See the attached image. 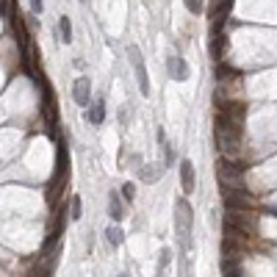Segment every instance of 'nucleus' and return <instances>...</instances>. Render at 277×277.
<instances>
[{
	"mask_svg": "<svg viewBox=\"0 0 277 277\" xmlns=\"http://www.w3.org/2000/svg\"><path fill=\"white\" fill-rule=\"evenodd\" d=\"M219 186L222 188H244V172L241 166L233 164L230 158H219Z\"/></svg>",
	"mask_w": 277,
	"mask_h": 277,
	"instance_id": "nucleus-1",
	"label": "nucleus"
},
{
	"mask_svg": "<svg viewBox=\"0 0 277 277\" xmlns=\"http://www.w3.org/2000/svg\"><path fill=\"white\" fill-rule=\"evenodd\" d=\"M222 194H225V208L228 211H247V214H252L258 208V202L247 194V188H222Z\"/></svg>",
	"mask_w": 277,
	"mask_h": 277,
	"instance_id": "nucleus-2",
	"label": "nucleus"
},
{
	"mask_svg": "<svg viewBox=\"0 0 277 277\" xmlns=\"http://www.w3.org/2000/svg\"><path fill=\"white\" fill-rule=\"evenodd\" d=\"M6 20H11V31H14V36H17V45H20L22 64H28V42L31 39H28V28H25V22H22V14H20V8H17V3H11Z\"/></svg>",
	"mask_w": 277,
	"mask_h": 277,
	"instance_id": "nucleus-3",
	"label": "nucleus"
},
{
	"mask_svg": "<svg viewBox=\"0 0 277 277\" xmlns=\"http://www.w3.org/2000/svg\"><path fill=\"white\" fill-rule=\"evenodd\" d=\"M175 228H178L180 247L188 249V238H191V205L186 200H178V216H175Z\"/></svg>",
	"mask_w": 277,
	"mask_h": 277,
	"instance_id": "nucleus-4",
	"label": "nucleus"
},
{
	"mask_svg": "<svg viewBox=\"0 0 277 277\" xmlns=\"http://www.w3.org/2000/svg\"><path fill=\"white\" fill-rule=\"evenodd\" d=\"M67 169H69V155H67V147H58V169H55V178L53 183H50L47 188V200L55 202V197H58V188L64 186V180H67Z\"/></svg>",
	"mask_w": 277,
	"mask_h": 277,
	"instance_id": "nucleus-5",
	"label": "nucleus"
},
{
	"mask_svg": "<svg viewBox=\"0 0 277 277\" xmlns=\"http://www.w3.org/2000/svg\"><path fill=\"white\" fill-rule=\"evenodd\" d=\"M128 55H131V64L136 69V78H138V92L144 97H150V78H147V69H144V58H141V50L136 45H128Z\"/></svg>",
	"mask_w": 277,
	"mask_h": 277,
	"instance_id": "nucleus-6",
	"label": "nucleus"
},
{
	"mask_svg": "<svg viewBox=\"0 0 277 277\" xmlns=\"http://www.w3.org/2000/svg\"><path fill=\"white\" fill-rule=\"evenodd\" d=\"M42 114H45L47 128L53 131L55 125H58V114H55V94H53V89H50L47 83H42Z\"/></svg>",
	"mask_w": 277,
	"mask_h": 277,
	"instance_id": "nucleus-7",
	"label": "nucleus"
},
{
	"mask_svg": "<svg viewBox=\"0 0 277 277\" xmlns=\"http://www.w3.org/2000/svg\"><path fill=\"white\" fill-rule=\"evenodd\" d=\"M230 8H233V0H216V6H214V22H211V31H214V34L219 31L222 25H225Z\"/></svg>",
	"mask_w": 277,
	"mask_h": 277,
	"instance_id": "nucleus-8",
	"label": "nucleus"
},
{
	"mask_svg": "<svg viewBox=\"0 0 277 277\" xmlns=\"http://www.w3.org/2000/svg\"><path fill=\"white\" fill-rule=\"evenodd\" d=\"M72 97H75L78 105H89V97H92V86L86 78H78L75 83H72Z\"/></svg>",
	"mask_w": 277,
	"mask_h": 277,
	"instance_id": "nucleus-9",
	"label": "nucleus"
},
{
	"mask_svg": "<svg viewBox=\"0 0 277 277\" xmlns=\"http://www.w3.org/2000/svg\"><path fill=\"white\" fill-rule=\"evenodd\" d=\"M169 75H172L175 81H186V78H188V64L183 61L180 55L169 58Z\"/></svg>",
	"mask_w": 277,
	"mask_h": 277,
	"instance_id": "nucleus-10",
	"label": "nucleus"
},
{
	"mask_svg": "<svg viewBox=\"0 0 277 277\" xmlns=\"http://www.w3.org/2000/svg\"><path fill=\"white\" fill-rule=\"evenodd\" d=\"M180 180H183V191L191 194L194 191V166H191V161H180Z\"/></svg>",
	"mask_w": 277,
	"mask_h": 277,
	"instance_id": "nucleus-11",
	"label": "nucleus"
},
{
	"mask_svg": "<svg viewBox=\"0 0 277 277\" xmlns=\"http://www.w3.org/2000/svg\"><path fill=\"white\" fill-rule=\"evenodd\" d=\"M89 122L92 125H103V119H105V100H97V103H92V108H89Z\"/></svg>",
	"mask_w": 277,
	"mask_h": 277,
	"instance_id": "nucleus-12",
	"label": "nucleus"
},
{
	"mask_svg": "<svg viewBox=\"0 0 277 277\" xmlns=\"http://www.w3.org/2000/svg\"><path fill=\"white\" fill-rule=\"evenodd\" d=\"M108 211H111V219H114V222L122 219V202H119V194L117 191L108 194Z\"/></svg>",
	"mask_w": 277,
	"mask_h": 277,
	"instance_id": "nucleus-13",
	"label": "nucleus"
},
{
	"mask_svg": "<svg viewBox=\"0 0 277 277\" xmlns=\"http://www.w3.org/2000/svg\"><path fill=\"white\" fill-rule=\"evenodd\" d=\"M216 81H219V83L238 81V69H230V67H225V64H219V67H216Z\"/></svg>",
	"mask_w": 277,
	"mask_h": 277,
	"instance_id": "nucleus-14",
	"label": "nucleus"
},
{
	"mask_svg": "<svg viewBox=\"0 0 277 277\" xmlns=\"http://www.w3.org/2000/svg\"><path fill=\"white\" fill-rule=\"evenodd\" d=\"M58 31H61V42H72V22H69V17H61L58 20Z\"/></svg>",
	"mask_w": 277,
	"mask_h": 277,
	"instance_id": "nucleus-15",
	"label": "nucleus"
},
{
	"mask_svg": "<svg viewBox=\"0 0 277 277\" xmlns=\"http://www.w3.org/2000/svg\"><path fill=\"white\" fill-rule=\"evenodd\" d=\"M158 178H161V166H144L141 169V180L144 183H155Z\"/></svg>",
	"mask_w": 277,
	"mask_h": 277,
	"instance_id": "nucleus-16",
	"label": "nucleus"
},
{
	"mask_svg": "<svg viewBox=\"0 0 277 277\" xmlns=\"http://www.w3.org/2000/svg\"><path fill=\"white\" fill-rule=\"evenodd\" d=\"M105 241H108L111 247H119V244H122V230H119V228H108V230H105Z\"/></svg>",
	"mask_w": 277,
	"mask_h": 277,
	"instance_id": "nucleus-17",
	"label": "nucleus"
},
{
	"mask_svg": "<svg viewBox=\"0 0 277 277\" xmlns=\"http://www.w3.org/2000/svg\"><path fill=\"white\" fill-rule=\"evenodd\" d=\"M222 275L225 277H241V263H228V266H222Z\"/></svg>",
	"mask_w": 277,
	"mask_h": 277,
	"instance_id": "nucleus-18",
	"label": "nucleus"
},
{
	"mask_svg": "<svg viewBox=\"0 0 277 277\" xmlns=\"http://www.w3.org/2000/svg\"><path fill=\"white\" fill-rule=\"evenodd\" d=\"M69 219H81V197H72V202H69Z\"/></svg>",
	"mask_w": 277,
	"mask_h": 277,
	"instance_id": "nucleus-19",
	"label": "nucleus"
},
{
	"mask_svg": "<svg viewBox=\"0 0 277 277\" xmlns=\"http://www.w3.org/2000/svg\"><path fill=\"white\" fill-rule=\"evenodd\" d=\"M183 3H186V8L191 14H202V8H205V3H202V0H183Z\"/></svg>",
	"mask_w": 277,
	"mask_h": 277,
	"instance_id": "nucleus-20",
	"label": "nucleus"
},
{
	"mask_svg": "<svg viewBox=\"0 0 277 277\" xmlns=\"http://www.w3.org/2000/svg\"><path fill=\"white\" fill-rule=\"evenodd\" d=\"M122 197L131 202L133 197H136V186H133V183H125V186H122Z\"/></svg>",
	"mask_w": 277,
	"mask_h": 277,
	"instance_id": "nucleus-21",
	"label": "nucleus"
},
{
	"mask_svg": "<svg viewBox=\"0 0 277 277\" xmlns=\"http://www.w3.org/2000/svg\"><path fill=\"white\" fill-rule=\"evenodd\" d=\"M8 8H11V0H0V17H8Z\"/></svg>",
	"mask_w": 277,
	"mask_h": 277,
	"instance_id": "nucleus-22",
	"label": "nucleus"
},
{
	"mask_svg": "<svg viewBox=\"0 0 277 277\" xmlns=\"http://www.w3.org/2000/svg\"><path fill=\"white\" fill-rule=\"evenodd\" d=\"M31 8H34V14L42 11V0H31Z\"/></svg>",
	"mask_w": 277,
	"mask_h": 277,
	"instance_id": "nucleus-23",
	"label": "nucleus"
},
{
	"mask_svg": "<svg viewBox=\"0 0 277 277\" xmlns=\"http://www.w3.org/2000/svg\"><path fill=\"white\" fill-rule=\"evenodd\" d=\"M119 277H128V275H119Z\"/></svg>",
	"mask_w": 277,
	"mask_h": 277,
	"instance_id": "nucleus-24",
	"label": "nucleus"
}]
</instances>
